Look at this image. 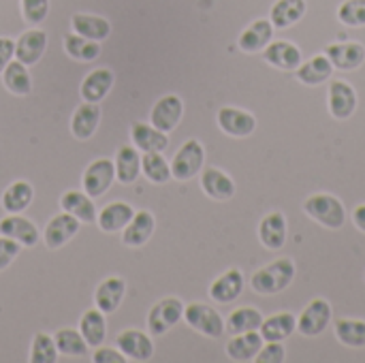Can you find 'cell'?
I'll use <instances>...</instances> for the list:
<instances>
[{"label":"cell","mask_w":365,"mask_h":363,"mask_svg":"<svg viewBox=\"0 0 365 363\" xmlns=\"http://www.w3.org/2000/svg\"><path fill=\"white\" fill-rule=\"evenodd\" d=\"M295 272H297L295 261L289 257H282V259L257 270L250 278V287L259 295H276V293H282L293 282Z\"/></svg>","instance_id":"1"},{"label":"cell","mask_w":365,"mask_h":363,"mask_svg":"<svg viewBox=\"0 0 365 363\" xmlns=\"http://www.w3.org/2000/svg\"><path fill=\"white\" fill-rule=\"evenodd\" d=\"M304 212L312 220L323 225L325 229H342V225L346 223L344 203L338 197L327 195V193H317V195L308 197L304 203Z\"/></svg>","instance_id":"2"},{"label":"cell","mask_w":365,"mask_h":363,"mask_svg":"<svg viewBox=\"0 0 365 363\" xmlns=\"http://www.w3.org/2000/svg\"><path fill=\"white\" fill-rule=\"evenodd\" d=\"M205 165V150L197 139H188L182 143L178 154L171 160V178L178 182L192 180Z\"/></svg>","instance_id":"3"},{"label":"cell","mask_w":365,"mask_h":363,"mask_svg":"<svg viewBox=\"0 0 365 363\" xmlns=\"http://www.w3.org/2000/svg\"><path fill=\"white\" fill-rule=\"evenodd\" d=\"M184 321L188 323V327L207 338H220L225 334V319L220 317V312L201 302L188 304L184 308Z\"/></svg>","instance_id":"4"},{"label":"cell","mask_w":365,"mask_h":363,"mask_svg":"<svg viewBox=\"0 0 365 363\" xmlns=\"http://www.w3.org/2000/svg\"><path fill=\"white\" fill-rule=\"evenodd\" d=\"M184 304L178 297H165L156 306H152L148 315V332L150 336H165L184 319Z\"/></svg>","instance_id":"5"},{"label":"cell","mask_w":365,"mask_h":363,"mask_svg":"<svg viewBox=\"0 0 365 363\" xmlns=\"http://www.w3.org/2000/svg\"><path fill=\"white\" fill-rule=\"evenodd\" d=\"M115 180V165L109 158H96L94 163H90L83 171L81 184H83V193L92 199L103 197L111 184Z\"/></svg>","instance_id":"6"},{"label":"cell","mask_w":365,"mask_h":363,"mask_svg":"<svg viewBox=\"0 0 365 363\" xmlns=\"http://www.w3.org/2000/svg\"><path fill=\"white\" fill-rule=\"evenodd\" d=\"M331 317H334V310H331L329 302L323 300V297H317V300H312V302L304 308V312L299 315V319H297V329H299L302 336H308V338L321 336V334L329 327Z\"/></svg>","instance_id":"7"},{"label":"cell","mask_w":365,"mask_h":363,"mask_svg":"<svg viewBox=\"0 0 365 363\" xmlns=\"http://www.w3.org/2000/svg\"><path fill=\"white\" fill-rule=\"evenodd\" d=\"M184 116V103L178 94H165L160 96L152 111H150V124L163 133H171Z\"/></svg>","instance_id":"8"},{"label":"cell","mask_w":365,"mask_h":363,"mask_svg":"<svg viewBox=\"0 0 365 363\" xmlns=\"http://www.w3.org/2000/svg\"><path fill=\"white\" fill-rule=\"evenodd\" d=\"M79 227H81V223H79L73 214H68V212L56 214V216L47 223V227H45V231H43L45 246H47L49 250L62 248L64 244H68V242L79 233Z\"/></svg>","instance_id":"9"},{"label":"cell","mask_w":365,"mask_h":363,"mask_svg":"<svg viewBox=\"0 0 365 363\" xmlns=\"http://www.w3.org/2000/svg\"><path fill=\"white\" fill-rule=\"evenodd\" d=\"M118 349L128 362H150L154 357V340L139 329H126L118 336Z\"/></svg>","instance_id":"10"},{"label":"cell","mask_w":365,"mask_h":363,"mask_svg":"<svg viewBox=\"0 0 365 363\" xmlns=\"http://www.w3.org/2000/svg\"><path fill=\"white\" fill-rule=\"evenodd\" d=\"M216 122L220 131L231 137H250L257 128V118L250 111L237 107H222L216 113Z\"/></svg>","instance_id":"11"},{"label":"cell","mask_w":365,"mask_h":363,"mask_svg":"<svg viewBox=\"0 0 365 363\" xmlns=\"http://www.w3.org/2000/svg\"><path fill=\"white\" fill-rule=\"evenodd\" d=\"M325 56L331 60L334 68L340 71H355L365 62V47L359 41H344L331 43L325 47Z\"/></svg>","instance_id":"12"},{"label":"cell","mask_w":365,"mask_h":363,"mask_svg":"<svg viewBox=\"0 0 365 363\" xmlns=\"http://www.w3.org/2000/svg\"><path fill=\"white\" fill-rule=\"evenodd\" d=\"M357 109V92L351 83L334 79L329 83V111L336 120H349Z\"/></svg>","instance_id":"13"},{"label":"cell","mask_w":365,"mask_h":363,"mask_svg":"<svg viewBox=\"0 0 365 363\" xmlns=\"http://www.w3.org/2000/svg\"><path fill=\"white\" fill-rule=\"evenodd\" d=\"M0 235H6L11 240H15L17 244H21L24 248H32L36 246L41 233L36 229V225L19 214H9L6 218L0 220Z\"/></svg>","instance_id":"14"},{"label":"cell","mask_w":365,"mask_h":363,"mask_svg":"<svg viewBox=\"0 0 365 363\" xmlns=\"http://www.w3.org/2000/svg\"><path fill=\"white\" fill-rule=\"evenodd\" d=\"M115 83V75L111 68L103 66V68H94L92 73L86 75V79L81 81L79 94L86 103H101L113 88Z\"/></svg>","instance_id":"15"},{"label":"cell","mask_w":365,"mask_h":363,"mask_svg":"<svg viewBox=\"0 0 365 363\" xmlns=\"http://www.w3.org/2000/svg\"><path fill=\"white\" fill-rule=\"evenodd\" d=\"M274 30H276V28H274V24H272L269 19H255V21L240 34L237 45H240V49L246 51V53H259V51H263V49L272 43Z\"/></svg>","instance_id":"16"},{"label":"cell","mask_w":365,"mask_h":363,"mask_svg":"<svg viewBox=\"0 0 365 363\" xmlns=\"http://www.w3.org/2000/svg\"><path fill=\"white\" fill-rule=\"evenodd\" d=\"M47 49V34L43 30H26L17 41H15V58L24 62L26 66L36 64Z\"/></svg>","instance_id":"17"},{"label":"cell","mask_w":365,"mask_h":363,"mask_svg":"<svg viewBox=\"0 0 365 363\" xmlns=\"http://www.w3.org/2000/svg\"><path fill=\"white\" fill-rule=\"evenodd\" d=\"M263 51L265 60L280 71H297L302 64V49L291 41H272Z\"/></svg>","instance_id":"18"},{"label":"cell","mask_w":365,"mask_h":363,"mask_svg":"<svg viewBox=\"0 0 365 363\" xmlns=\"http://www.w3.org/2000/svg\"><path fill=\"white\" fill-rule=\"evenodd\" d=\"M201 188L214 201H229L235 195V182L231 175L216 167H207L201 173Z\"/></svg>","instance_id":"19"},{"label":"cell","mask_w":365,"mask_h":363,"mask_svg":"<svg viewBox=\"0 0 365 363\" xmlns=\"http://www.w3.org/2000/svg\"><path fill=\"white\" fill-rule=\"evenodd\" d=\"M265 340L261 336V332H246V334H235L229 344H227V355L229 359L240 363L255 362L259 351L263 349Z\"/></svg>","instance_id":"20"},{"label":"cell","mask_w":365,"mask_h":363,"mask_svg":"<svg viewBox=\"0 0 365 363\" xmlns=\"http://www.w3.org/2000/svg\"><path fill=\"white\" fill-rule=\"evenodd\" d=\"M98 122H101V107H98V103H86L83 101L75 109V113L71 118V133H73L75 139L86 141V139H90L96 133Z\"/></svg>","instance_id":"21"},{"label":"cell","mask_w":365,"mask_h":363,"mask_svg":"<svg viewBox=\"0 0 365 363\" xmlns=\"http://www.w3.org/2000/svg\"><path fill=\"white\" fill-rule=\"evenodd\" d=\"M154 229H156L154 216L148 210H139V212H135V216L130 218V223L124 227L122 242L128 248H139V246H143L152 237Z\"/></svg>","instance_id":"22"},{"label":"cell","mask_w":365,"mask_h":363,"mask_svg":"<svg viewBox=\"0 0 365 363\" xmlns=\"http://www.w3.org/2000/svg\"><path fill=\"white\" fill-rule=\"evenodd\" d=\"M124 295H126V282L122 278H115V276L105 278L94 291V306L101 312L111 315L120 308Z\"/></svg>","instance_id":"23"},{"label":"cell","mask_w":365,"mask_h":363,"mask_svg":"<svg viewBox=\"0 0 365 363\" xmlns=\"http://www.w3.org/2000/svg\"><path fill=\"white\" fill-rule=\"evenodd\" d=\"M244 274L240 270H229L225 272L222 276H218L212 287H210V297L218 304H229V302H235L242 291H244Z\"/></svg>","instance_id":"24"},{"label":"cell","mask_w":365,"mask_h":363,"mask_svg":"<svg viewBox=\"0 0 365 363\" xmlns=\"http://www.w3.org/2000/svg\"><path fill=\"white\" fill-rule=\"evenodd\" d=\"M133 216H135V210L130 203L113 201V203L105 205L103 212H98L96 223H98L101 231H105V233H120V231H124V227L130 223Z\"/></svg>","instance_id":"25"},{"label":"cell","mask_w":365,"mask_h":363,"mask_svg":"<svg viewBox=\"0 0 365 363\" xmlns=\"http://www.w3.org/2000/svg\"><path fill=\"white\" fill-rule=\"evenodd\" d=\"M259 240L267 250H280L287 244V218L280 212L267 214L259 225Z\"/></svg>","instance_id":"26"},{"label":"cell","mask_w":365,"mask_h":363,"mask_svg":"<svg viewBox=\"0 0 365 363\" xmlns=\"http://www.w3.org/2000/svg\"><path fill=\"white\" fill-rule=\"evenodd\" d=\"M71 28L73 32L90 39V41H105L111 34V24L109 19L101 17V15H90V13H75L71 17Z\"/></svg>","instance_id":"27"},{"label":"cell","mask_w":365,"mask_h":363,"mask_svg":"<svg viewBox=\"0 0 365 363\" xmlns=\"http://www.w3.org/2000/svg\"><path fill=\"white\" fill-rule=\"evenodd\" d=\"M130 139H133V145L141 152H165L169 145L167 133L143 122H135L130 126Z\"/></svg>","instance_id":"28"},{"label":"cell","mask_w":365,"mask_h":363,"mask_svg":"<svg viewBox=\"0 0 365 363\" xmlns=\"http://www.w3.org/2000/svg\"><path fill=\"white\" fill-rule=\"evenodd\" d=\"M60 205H62V212H68L73 214L79 223H96V205L92 201V197H88L86 193L81 190H66L62 197H60Z\"/></svg>","instance_id":"29"},{"label":"cell","mask_w":365,"mask_h":363,"mask_svg":"<svg viewBox=\"0 0 365 363\" xmlns=\"http://www.w3.org/2000/svg\"><path fill=\"white\" fill-rule=\"evenodd\" d=\"M34 199V188L30 182L26 180H17L13 184H9L2 193V210L6 214H21L24 210H28V205L32 203Z\"/></svg>","instance_id":"30"},{"label":"cell","mask_w":365,"mask_h":363,"mask_svg":"<svg viewBox=\"0 0 365 363\" xmlns=\"http://www.w3.org/2000/svg\"><path fill=\"white\" fill-rule=\"evenodd\" d=\"M79 332L83 336V340L88 342L90 349H98L103 347L105 338H107V321H105V312H101L98 308L86 310L79 319Z\"/></svg>","instance_id":"31"},{"label":"cell","mask_w":365,"mask_h":363,"mask_svg":"<svg viewBox=\"0 0 365 363\" xmlns=\"http://www.w3.org/2000/svg\"><path fill=\"white\" fill-rule=\"evenodd\" d=\"M334 75V64L325 53L312 56L308 62H302L297 68V79L304 86H321Z\"/></svg>","instance_id":"32"},{"label":"cell","mask_w":365,"mask_h":363,"mask_svg":"<svg viewBox=\"0 0 365 363\" xmlns=\"http://www.w3.org/2000/svg\"><path fill=\"white\" fill-rule=\"evenodd\" d=\"M297 329V317L291 312H278L261 323V336L265 342H282Z\"/></svg>","instance_id":"33"},{"label":"cell","mask_w":365,"mask_h":363,"mask_svg":"<svg viewBox=\"0 0 365 363\" xmlns=\"http://www.w3.org/2000/svg\"><path fill=\"white\" fill-rule=\"evenodd\" d=\"M308 11L306 0H276L269 11V21L274 28H291L295 26Z\"/></svg>","instance_id":"34"},{"label":"cell","mask_w":365,"mask_h":363,"mask_svg":"<svg viewBox=\"0 0 365 363\" xmlns=\"http://www.w3.org/2000/svg\"><path fill=\"white\" fill-rule=\"evenodd\" d=\"M113 165H115V178L120 180V184H133L137 182L141 173V154L137 148L124 145L118 150Z\"/></svg>","instance_id":"35"},{"label":"cell","mask_w":365,"mask_h":363,"mask_svg":"<svg viewBox=\"0 0 365 363\" xmlns=\"http://www.w3.org/2000/svg\"><path fill=\"white\" fill-rule=\"evenodd\" d=\"M0 75H2L4 88L11 94H15V96H28L32 92V77H30L28 66L24 62H19V60L9 62Z\"/></svg>","instance_id":"36"},{"label":"cell","mask_w":365,"mask_h":363,"mask_svg":"<svg viewBox=\"0 0 365 363\" xmlns=\"http://www.w3.org/2000/svg\"><path fill=\"white\" fill-rule=\"evenodd\" d=\"M261 323H263V315L252 306H244L229 315V319L225 321V332H229L231 336L246 334V332H259Z\"/></svg>","instance_id":"37"},{"label":"cell","mask_w":365,"mask_h":363,"mask_svg":"<svg viewBox=\"0 0 365 363\" xmlns=\"http://www.w3.org/2000/svg\"><path fill=\"white\" fill-rule=\"evenodd\" d=\"M62 43H64V51L77 62H92V60H96L101 56V43L90 41V39H86V36H81L77 32L66 34Z\"/></svg>","instance_id":"38"},{"label":"cell","mask_w":365,"mask_h":363,"mask_svg":"<svg viewBox=\"0 0 365 363\" xmlns=\"http://www.w3.org/2000/svg\"><path fill=\"white\" fill-rule=\"evenodd\" d=\"M141 173L154 184H167L171 180V165L167 163L163 152H143Z\"/></svg>","instance_id":"39"},{"label":"cell","mask_w":365,"mask_h":363,"mask_svg":"<svg viewBox=\"0 0 365 363\" xmlns=\"http://www.w3.org/2000/svg\"><path fill=\"white\" fill-rule=\"evenodd\" d=\"M336 336L344 347L364 349L365 347V321L361 319H338Z\"/></svg>","instance_id":"40"},{"label":"cell","mask_w":365,"mask_h":363,"mask_svg":"<svg viewBox=\"0 0 365 363\" xmlns=\"http://www.w3.org/2000/svg\"><path fill=\"white\" fill-rule=\"evenodd\" d=\"M53 342H56L58 353L66 355V357H83L90 349L88 342L83 340L81 332H75V329H60L53 336Z\"/></svg>","instance_id":"41"},{"label":"cell","mask_w":365,"mask_h":363,"mask_svg":"<svg viewBox=\"0 0 365 363\" xmlns=\"http://www.w3.org/2000/svg\"><path fill=\"white\" fill-rule=\"evenodd\" d=\"M58 349L51 336L47 334H36L30 347V363H56L58 359Z\"/></svg>","instance_id":"42"},{"label":"cell","mask_w":365,"mask_h":363,"mask_svg":"<svg viewBox=\"0 0 365 363\" xmlns=\"http://www.w3.org/2000/svg\"><path fill=\"white\" fill-rule=\"evenodd\" d=\"M338 19L351 28L365 26V0H344L338 6Z\"/></svg>","instance_id":"43"},{"label":"cell","mask_w":365,"mask_h":363,"mask_svg":"<svg viewBox=\"0 0 365 363\" xmlns=\"http://www.w3.org/2000/svg\"><path fill=\"white\" fill-rule=\"evenodd\" d=\"M49 13V0H21V15L26 24L38 26Z\"/></svg>","instance_id":"44"},{"label":"cell","mask_w":365,"mask_h":363,"mask_svg":"<svg viewBox=\"0 0 365 363\" xmlns=\"http://www.w3.org/2000/svg\"><path fill=\"white\" fill-rule=\"evenodd\" d=\"M19 250H21V244H17L15 240L6 235H0V272L6 270L17 259Z\"/></svg>","instance_id":"45"},{"label":"cell","mask_w":365,"mask_h":363,"mask_svg":"<svg viewBox=\"0 0 365 363\" xmlns=\"http://www.w3.org/2000/svg\"><path fill=\"white\" fill-rule=\"evenodd\" d=\"M284 359H287V351L282 342H267L257 355L259 363H282Z\"/></svg>","instance_id":"46"},{"label":"cell","mask_w":365,"mask_h":363,"mask_svg":"<svg viewBox=\"0 0 365 363\" xmlns=\"http://www.w3.org/2000/svg\"><path fill=\"white\" fill-rule=\"evenodd\" d=\"M92 362L94 363H124L128 362L120 351H115V349H96V353H94V357H92Z\"/></svg>","instance_id":"47"},{"label":"cell","mask_w":365,"mask_h":363,"mask_svg":"<svg viewBox=\"0 0 365 363\" xmlns=\"http://www.w3.org/2000/svg\"><path fill=\"white\" fill-rule=\"evenodd\" d=\"M13 56H15V41L9 36H0V73L13 60Z\"/></svg>","instance_id":"48"},{"label":"cell","mask_w":365,"mask_h":363,"mask_svg":"<svg viewBox=\"0 0 365 363\" xmlns=\"http://www.w3.org/2000/svg\"><path fill=\"white\" fill-rule=\"evenodd\" d=\"M353 223H355V227L365 233V205H357L355 208V212H353Z\"/></svg>","instance_id":"49"}]
</instances>
